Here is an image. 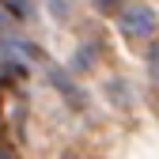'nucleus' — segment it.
Returning <instances> with one entry per match:
<instances>
[{
    "mask_svg": "<svg viewBox=\"0 0 159 159\" xmlns=\"http://www.w3.org/2000/svg\"><path fill=\"white\" fill-rule=\"evenodd\" d=\"M117 23L129 38H148L155 30V15H152V8H129V11H121Z\"/></svg>",
    "mask_w": 159,
    "mask_h": 159,
    "instance_id": "nucleus-1",
    "label": "nucleus"
},
{
    "mask_svg": "<svg viewBox=\"0 0 159 159\" xmlns=\"http://www.w3.org/2000/svg\"><path fill=\"white\" fill-rule=\"evenodd\" d=\"M15 80H23V65L0 61V84H15Z\"/></svg>",
    "mask_w": 159,
    "mask_h": 159,
    "instance_id": "nucleus-2",
    "label": "nucleus"
},
{
    "mask_svg": "<svg viewBox=\"0 0 159 159\" xmlns=\"http://www.w3.org/2000/svg\"><path fill=\"white\" fill-rule=\"evenodd\" d=\"M91 65V49H84V53H76V68H87Z\"/></svg>",
    "mask_w": 159,
    "mask_h": 159,
    "instance_id": "nucleus-3",
    "label": "nucleus"
},
{
    "mask_svg": "<svg viewBox=\"0 0 159 159\" xmlns=\"http://www.w3.org/2000/svg\"><path fill=\"white\" fill-rule=\"evenodd\" d=\"M98 8H102V11H117V8H121V0H98Z\"/></svg>",
    "mask_w": 159,
    "mask_h": 159,
    "instance_id": "nucleus-4",
    "label": "nucleus"
}]
</instances>
